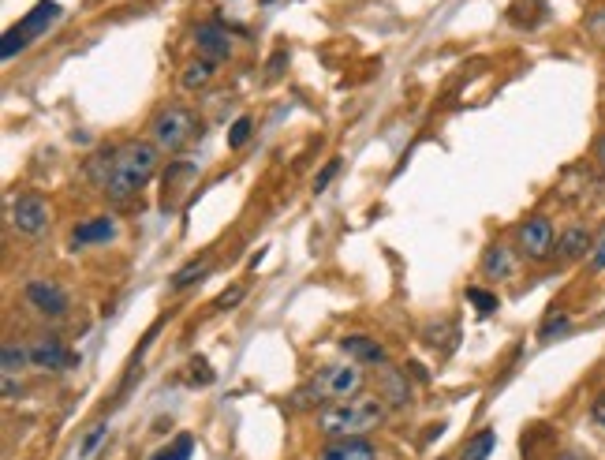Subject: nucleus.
<instances>
[{"label": "nucleus", "instance_id": "1", "mask_svg": "<svg viewBox=\"0 0 605 460\" xmlns=\"http://www.w3.org/2000/svg\"><path fill=\"white\" fill-rule=\"evenodd\" d=\"M157 165H161V150L154 143L131 139V143L116 146L113 169H109V180L101 187V195L109 202H116V206L131 202L157 176Z\"/></svg>", "mask_w": 605, "mask_h": 460}, {"label": "nucleus", "instance_id": "2", "mask_svg": "<svg viewBox=\"0 0 605 460\" xmlns=\"http://www.w3.org/2000/svg\"><path fill=\"white\" fill-rule=\"evenodd\" d=\"M385 423V404L381 397H352V401L325 404L318 412V431L329 438H363Z\"/></svg>", "mask_w": 605, "mask_h": 460}, {"label": "nucleus", "instance_id": "3", "mask_svg": "<svg viewBox=\"0 0 605 460\" xmlns=\"http://www.w3.org/2000/svg\"><path fill=\"white\" fill-rule=\"evenodd\" d=\"M366 386V374L359 363H337V367H322V371L310 378L307 386L296 393L299 404L307 401H325V404H340L359 397Z\"/></svg>", "mask_w": 605, "mask_h": 460}, {"label": "nucleus", "instance_id": "4", "mask_svg": "<svg viewBox=\"0 0 605 460\" xmlns=\"http://www.w3.org/2000/svg\"><path fill=\"white\" fill-rule=\"evenodd\" d=\"M195 135H198V120L191 116V109H183V105H169V109H161V113L150 120V143H154L161 154H180Z\"/></svg>", "mask_w": 605, "mask_h": 460}, {"label": "nucleus", "instance_id": "5", "mask_svg": "<svg viewBox=\"0 0 605 460\" xmlns=\"http://www.w3.org/2000/svg\"><path fill=\"white\" fill-rule=\"evenodd\" d=\"M516 247H520L523 259L531 262H546L557 247V236H553V221L549 217H527L520 229H516Z\"/></svg>", "mask_w": 605, "mask_h": 460}, {"label": "nucleus", "instance_id": "6", "mask_svg": "<svg viewBox=\"0 0 605 460\" xmlns=\"http://www.w3.org/2000/svg\"><path fill=\"white\" fill-rule=\"evenodd\" d=\"M27 303L34 315L42 318H64L68 315V292L57 285V281H49V277H34L27 285Z\"/></svg>", "mask_w": 605, "mask_h": 460}, {"label": "nucleus", "instance_id": "7", "mask_svg": "<svg viewBox=\"0 0 605 460\" xmlns=\"http://www.w3.org/2000/svg\"><path fill=\"white\" fill-rule=\"evenodd\" d=\"M12 225L23 236H42L49 229V206L38 195H19L12 202Z\"/></svg>", "mask_w": 605, "mask_h": 460}, {"label": "nucleus", "instance_id": "8", "mask_svg": "<svg viewBox=\"0 0 605 460\" xmlns=\"http://www.w3.org/2000/svg\"><path fill=\"white\" fill-rule=\"evenodd\" d=\"M195 45H198V57L213 60V64L232 57V38H228L217 23H202V27L195 30Z\"/></svg>", "mask_w": 605, "mask_h": 460}, {"label": "nucleus", "instance_id": "9", "mask_svg": "<svg viewBox=\"0 0 605 460\" xmlns=\"http://www.w3.org/2000/svg\"><path fill=\"white\" fill-rule=\"evenodd\" d=\"M68 363L71 356L60 337H38V341L30 345V367H38V371H60V367H68Z\"/></svg>", "mask_w": 605, "mask_h": 460}, {"label": "nucleus", "instance_id": "10", "mask_svg": "<svg viewBox=\"0 0 605 460\" xmlns=\"http://www.w3.org/2000/svg\"><path fill=\"white\" fill-rule=\"evenodd\" d=\"M109 240H116V217H90V221H83V225H75V232H71V244L75 247H90V244H109Z\"/></svg>", "mask_w": 605, "mask_h": 460}, {"label": "nucleus", "instance_id": "11", "mask_svg": "<svg viewBox=\"0 0 605 460\" xmlns=\"http://www.w3.org/2000/svg\"><path fill=\"white\" fill-rule=\"evenodd\" d=\"M340 352L348 356L352 363H374V367H385V348L374 341V337H363V333H352V337H344L340 341Z\"/></svg>", "mask_w": 605, "mask_h": 460}, {"label": "nucleus", "instance_id": "12", "mask_svg": "<svg viewBox=\"0 0 605 460\" xmlns=\"http://www.w3.org/2000/svg\"><path fill=\"white\" fill-rule=\"evenodd\" d=\"M57 19H60V4H57V0H38V4H34L27 15H23L19 30H23L27 38H38V34H45V30L53 27Z\"/></svg>", "mask_w": 605, "mask_h": 460}, {"label": "nucleus", "instance_id": "13", "mask_svg": "<svg viewBox=\"0 0 605 460\" xmlns=\"http://www.w3.org/2000/svg\"><path fill=\"white\" fill-rule=\"evenodd\" d=\"M587 251H594V236H591V229H583V225L564 229V236L557 240V259L561 262H576V259H583Z\"/></svg>", "mask_w": 605, "mask_h": 460}, {"label": "nucleus", "instance_id": "14", "mask_svg": "<svg viewBox=\"0 0 605 460\" xmlns=\"http://www.w3.org/2000/svg\"><path fill=\"white\" fill-rule=\"evenodd\" d=\"M512 270H516V259L505 244H490L482 251V274L490 281H505V277H512Z\"/></svg>", "mask_w": 605, "mask_h": 460}, {"label": "nucleus", "instance_id": "15", "mask_svg": "<svg viewBox=\"0 0 605 460\" xmlns=\"http://www.w3.org/2000/svg\"><path fill=\"white\" fill-rule=\"evenodd\" d=\"M381 401H393L396 408L411 404L408 374H400V371H385V374H381Z\"/></svg>", "mask_w": 605, "mask_h": 460}, {"label": "nucleus", "instance_id": "16", "mask_svg": "<svg viewBox=\"0 0 605 460\" xmlns=\"http://www.w3.org/2000/svg\"><path fill=\"white\" fill-rule=\"evenodd\" d=\"M213 75H217V64L213 60H191L187 68H183V75H180V83H183V90H206L213 83Z\"/></svg>", "mask_w": 605, "mask_h": 460}, {"label": "nucleus", "instance_id": "17", "mask_svg": "<svg viewBox=\"0 0 605 460\" xmlns=\"http://www.w3.org/2000/svg\"><path fill=\"white\" fill-rule=\"evenodd\" d=\"M0 367H4V378H15V374H23L30 367V348L8 341V345L0 348Z\"/></svg>", "mask_w": 605, "mask_h": 460}, {"label": "nucleus", "instance_id": "18", "mask_svg": "<svg viewBox=\"0 0 605 460\" xmlns=\"http://www.w3.org/2000/svg\"><path fill=\"white\" fill-rule=\"evenodd\" d=\"M210 274V255H202V259H191L187 266H180L176 274H172V292H183L187 285H195L198 277Z\"/></svg>", "mask_w": 605, "mask_h": 460}, {"label": "nucleus", "instance_id": "19", "mask_svg": "<svg viewBox=\"0 0 605 460\" xmlns=\"http://www.w3.org/2000/svg\"><path fill=\"white\" fill-rule=\"evenodd\" d=\"M493 449H497V431H479L464 446V460H490Z\"/></svg>", "mask_w": 605, "mask_h": 460}, {"label": "nucleus", "instance_id": "20", "mask_svg": "<svg viewBox=\"0 0 605 460\" xmlns=\"http://www.w3.org/2000/svg\"><path fill=\"white\" fill-rule=\"evenodd\" d=\"M191 453H195V438H191V434H180V438H176L169 449H161L154 460H191Z\"/></svg>", "mask_w": 605, "mask_h": 460}, {"label": "nucleus", "instance_id": "21", "mask_svg": "<svg viewBox=\"0 0 605 460\" xmlns=\"http://www.w3.org/2000/svg\"><path fill=\"white\" fill-rule=\"evenodd\" d=\"M251 131H254V120L251 116H240V120L228 128V150H243L247 139H251Z\"/></svg>", "mask_w": 605, "mask_h": 460}, {"label": "nucleus", "instance_id": "22", "mask_svg": "<svg viewBox=\"0 0 605 460\" xmlns=\"http://www.w3.org/2000/svg\"><path fill=\"white\" fill-rule=\"evenodd\" d=\"M27 45H30L27 34H23V30H19V27H12V30H8V34H4V45H0V57H4V60H12L15 53H23Z\"/></svg>", "mask_w": 605, "mask_h": 460}, {"label": "nucleus", "instance_id": "23", "mask_svg": "<svg viewBox=\"0 0 605 460\" xmlns=\"http://www.w3.org/2000/svg\"><path fill=\"white\" fill-rule=\"evenodd\" d=\"M467 300L479 307V315H482V318L493 315V311L501 307V303H497V296H493V292H486V288H467Z\"/></svg>", "mask_w": 605, "mask_h": 460}, {"label": "nucleus", "instance_id": "24", "mask_svg": "<svg viewBox=\"0 0 605 460\" xmlns=\"http://www.w3.org/2000/svg\"><path fill=\"white\" fill-rule=\"evenodd\" d=\"M105 434H109V427H105V423H94V427H90V431H86V438L83 442H79V457H90V453H94V449L101 446V438H105Z\"/></svg>", "mask_w": 605, "mask_h": 460}, {"label": "nucleus", "instance_id": "25", "mask_svg": "<svg viewBox=\"0 0 605 460\" xmlns=\"http://www.w3.org/2000/svg\"><path fill=\"white\" fill-rule=\"evenodd\" d=\"M568 326H572V322H568V315H553L546 322V326H542V333H538V341H553V337H561V333H568Z\"/></svg>", "mask_w": 605, "mask_h": 460}, {"label": "nucleus", "instance_id": "26", "mask_svg": "<svg viewBox=\"0 0 605 460\" xmlns=\"http://www.w3.org/2000/svg\"><path fill=\"white\" fill-rule=\"evenodd\" d=\"M213 378H217V374L210 371V360L195 356V360H191V382H195V386H210Z\"/></svg>", "mask_w": 605, "mask_h": 460}, {"label": "nucleus", "instance_id": "27", "mask_svg": "<svg viewBox=\"0 0 605 460\" xmlns=\"http://www.w3.org/2000/svg\"><path fill=\"white\" fill-rule=\"evenodd\" d=\"M587 34H591L594 42L605 45V8H594V12L587 15Z\"/></svg>", "mask_w": 605, "mask_h": 460}, {"label": "nucleus", "instance_id": "28", "mask_svg": "<svg viewBox=\"0 0 605 460\" xmlns=\"http://www.w3.org/2000/svg\"><path fill=\"white\" fill-rule=\"evenodd\" d=\"M340 173V161L333 158V161H325V169L318 176H314V191H325V187L333 184V176Z\"/></svg>", "mask_w": 605, "mask_h": 460}, {"label": "nucleus", "instance_id": "29", "mask_svg": "<svg viewBox=\"0 0 605 460\" xmlns=\"http://www.w3.org/2000/svg\"><path fill=\"white\" fill-rule=\"evenodd\" d=\"M240 300H243V288H232V292H221L213 307H217V311H225V307H236Z\"/></svg>", "mask_w": 605, "mask_h": 460}, {"label": "nucleus", "instance_id": "30", "mask_svg": "<svg viewBox=\"0 0 605 460\" xmlns=\"http://www.w3.org/2000/svg\"><path fill=\"white\" fill-rule=\"evenodd\" d=\"M591 270L598 274V270H605V240L598 247H594V255H591Z\"/></svg>", "mask_w": 605, "mask_h": 460}, {"label": "nucleus", "instance_id": "31", "mask_svg": "<svg viewBox=\"0 0 605 460\" xmlns=\"http://www.w3.org/2000/svg\"><path fill=\"white\" fill-rule=\"evenodd\" d=\"M591 419L598 427H605V397H598V401L591 404Z\"/></svg>", "mask_w": 605, "mask_h": 460}, {"label": "nucleus", "instance_id": "32", "mask_svg": "<svg viewBox=\"0 0 605 460\" xmlns=\"http://www.w3.org/2000/svg\"><path fill=\"white\" fill-rule=\"evenodd\" d=\"M598 165H602V173H605V135L598 139Z\"/></svg>", "mask_w": 605, "mask_h": 460}, {"label": "nucleus", "instance_id": "33", "mask_svg": "<svg viewBox=\"0 0 605 460\" xmlns=\"http://www.w3.org/2000/svg\"><path fill=\"white\" fill-rule=\"evenodd\" d=\"M561 460H579V457H561Z\"/></svg>", "mask_w": 605, "mask_h": 460}]
</instances>
